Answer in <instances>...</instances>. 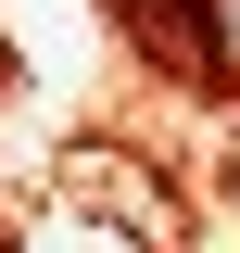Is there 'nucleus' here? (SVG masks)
Instances as JSON below:
<instances>
[{"label":"nucleus","instance_id":"f257e3e1","mask_svg":"<svg viewBox=\"0 0 240 253\" xmlns=\"http://www.w3.org/2000/svg\"><path fill=\"white\" fill-rule=\"evenodd\" d=\"M164 63L240 76V0H177V13H164Z\"/></svg>","mask_w":240,"mask_h":253}]
</instances>
